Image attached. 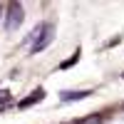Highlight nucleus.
Wrapping results in <instances>:
<instances>
[{"mask_svg":"<svg viewBox=\"0 0 124 124\" xmlns=\"http://www.w3.org/2000/svg\"><path fill=\"white\" fill-rule=\"evenodd\" d=\"M0 13H3V5H0Z\"/></svg>","mask_w":124,"mask_h":124,"instance_id":"0eeeda50","label":"nucleus"},{"mask_svg":"<svg viewBox=\"0 0 124 124\" xmlns=\"http://www.w3.org/2000/svg\"><path fill=\"white\" fill-rule=\"evenodd\" d=\"M42 97H45V92H42V89H37V92H32V94H30V97H25L23 102H20V109H23V107H30V104H35V102H40Z\"/></svg>","mask_w":124,"mask_h":124,"instance_id":"7ed1b4c3","label":"nucleus"},{"mask_svg":"<svg viewBox=\"0 0 124 124\" xmlns=\"http://www.w3.org/2000/svg\"><path fill=\"white\" fill-rule=\"evenodd\" d=\"M77 124H102V114H89L85 119H79Z\"/></svg>","mask_w":124,"mask_h":124,"instance_id":"39448f33","label":"nucleus"},{"mask_svg":"<svg viewBox=\"0 0 124 124\" xmlns=\"http://www.w3.org/2000/svg\"><path fill=\"white\" fill-rule=\"evenodd\" d=\"M82 97H89V89H85V92H67V94H62V99H82Z\"/></svg>","mask_w":124,"mask_h":124,"instance_id":"20e7f679","label":"nucleus"},{"mask_svg":"<svg viewBox=\"0 0 124 124\" xmlns=\"http://www.w3.org/2000/svg\"><path fill=\"white\" fill-rule=\"evenodd\" d=\"M23 20H25V10L20 3H10L8 10H5V27L8 30H17L20 25H23Z\"/></svg>","mask_w":124,"mask_h":124,"instance_id":"f03ea898","label":"nucleus"},{"mask_svg":"<svg viewBox=\"0 0 124 124\" xmlns=\"http://www.w3.org/2000/svg\"><path fill=\"white\" fill-rule=\"evenodd\" d=\"M77 60H79V52H75V55H72V57H70L67 62H62V65H60V70H65V67H70V65H75Z\"/></svg>","mask_w":124,"mask_h":124,"instance_id":"423d86ee","label":"nucleus"},{"mask_svg":"<svg viewBox=\"0 0 124 124\" xmlns=\"http://www.w3.org/2000/svg\"><path fill=\"white\" fill-rule=\"evenodd\" d=\"M52 37H55V27L52 25H42V27H35V32H32V50L30 52H40V50H45L50 42H52Z\"/></svg>","mask_w":124,"mask_h":124,"instance_id":"f257e3e1","label":"nucleus"}]
</instances>
